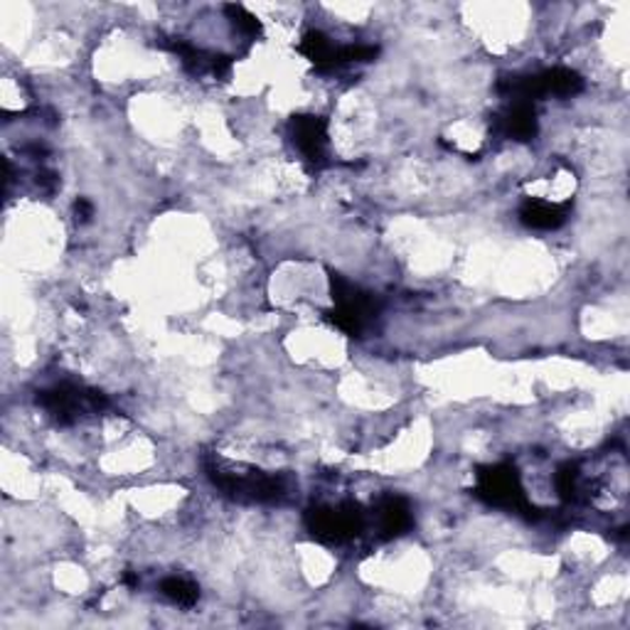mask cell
<instances>
[{"label": "cell", "instance_id": "9", "mask_svg": "<svg viewBox=\"0 0 630 630\" xmlns=\"http://www.w3.org/2000/svg\"><path fill=\"white\" fill-rule=\"evenodd\" d=\"M160 48L176 52L182 67L194 77H202V74H212L217 79H224L232 72V57H224V54H214V52H204L200 48H194V44L180 40V38H160Z\"/></svg>", "mask_w": 630, "mask_h": 630}, {"label": "cell", "instance_id": "1", "mask_svg": "<svg viewBox=\"0 0 630 630\" xmlns=\"http://www.w3.org/2000/svg\"><path fill=\"white\" fill-rule=\"evenodd\" d=\"M212 486L237 502H281L289 498L291 480L277 473H263L254 466L229 463L220 456L204 461Z\"/></svg>", "mask_w": 630, "mask_h": 630}, {"label": "cell", "instance_id": "4", "mask_svg": "<svg viewBox=\"0 0 630 630\" xmlns=\"http://www.w3.org/2000/svg\"><path fill=\"white\" fill-rule=\"evenodd\" d=\"M368 514H364L360 502L348 500L340 506H316L306 510V530L311 532L313 540L323 544H342L360 537Z\"/></svg>", "mask_w": 630, "mask_h": 630}, {"label": "cell", "instance_id": "10", "mask_svg": "<svg viewBox=\"0 0 630 630\" xmlns=\"http://www.w3.org/2000/svg\"><path fill=\"white\" fill-rule=\"evenodd\" d=\"M492 131L518 143L534 141L537 133H540L534 104H530V101H512L506 111L492 117Z\"/></svg>", "mask_w": 630, "mask_h": 630}, {"label": "cell", "instance_id": "2", "mask_svg": "<svg viewBox=\"0 0 630 630\" xmlns=\"http://www.w3.org/2000/svg\"><path fill=\"white\" fill-rule=\"evenodd\" d=\"M476 480L478 483L473 488V496L478 500H483L486 506L522 514L527 520L540 518V510L527 500L520 471L512 463L478 466Z\"/></svg>", "mask_w": 630, "mask_h": 630}, {"label": "cell", "instance_id": "3", "mask_svg": "<svg viewBox=\"0 0 630 630\" xmlns=\"http://www.w3.org/2000/svg\"><path fill=\"white\" fill-rule=\"evenodd\" d=\"M330 293H333L336 308L333 311H326V320H330L340 333L360 338L370 320L380 311L372 293L358 289V286L338 271H330Z\"/></svg>", "mask_w": 630, "mask_h": 630}, {"label": "cell", "instance_id": "15", "mask_svg": "<svg viewBox=\"0 0 630 630\" xmlns=\"http://www.w3.org/2000/svg\"><path fill=\"white\" fill-rule=\"evenodd\" d=\"M224 16H227L229 22H232L234 30L242 32L244 38H249V40L261 38V32H263L261 20H259L254 13H249V10H247L244 6L229 3V6H224Z\"/></svg>", "mask_w": 630, "mask_h": 630}, {"label": "cell", "instance_id": "12", "mask_svg": "<svg viewBox=\"0 0 630 630\" xmlns=\"http://www.w3.org/2000/svg\"><path fill=\"white\" fill-rule=\"evenodd\" d=\"M571 204H557L544 200H524L520 208V222L527 229H537V232H552L569 220Z\"/></svg>", "mask_w": 630, "mask_h": 630}, {"label": "cell", "instance_id": "8", "mask_svg": "<svg viewBox=\"0 0 630 630\" xmlns=\"http://www.w3.org/2000/svg\"><path fill=\"white\" fill-rule=\"evenodd\" d=\"M291 143L311 170L328 166V121L313 113H296L289 121Z\"/></svg>", "mask_w": 630, "mask_h": 630}, {"label": "cell", "instance_id": "16", "mask_svg": "<svg viewBox=\"0 0 630 630\" xmlns=\"http://www.w3.org/2000/svg\"><path fill=\"white\" fill-rule=\"evenodd\" d=\"M94 217V204H91L87 198H79L74 202V222L77 224H87Z\"/></svg>", "mask_w": 630, "mask_h": 630}, {"label": "cell", "instance_id": "17", "mask_svg": "<svg viewBox=\"0 0 630 630\" xmlns=\"http://www.w3.org/2000/svg\"><path fill=\"white\" fill-rule=\"evenodd\" d=\"M123 583H126V587H129V589H139V577H136L133 571H126V574H123Z\"/></svg>", "mask_w": 630, "mask_h": 630}, {"label": "cell", "instance_id": "11", "mask_svg": "<svg viewBox=\"0 0 630 630\" xmlns=\"http://www.w3.org/2000/svg\"><path fill=\"white\" fill-rule=\"evenodd\" d=\"M414 527V514L407 498L389 496L377 506V530L382 540H394V537L407 534Z\"/></svg>", "mask_w": 630, "mask_h": 630}, {"label": "cell", "instance_id": "5", "mask_svg": "<svg viewBox=\"0 0 630 630\" xmlns=\"http://www.w3.org/2000/svg\"><path fill=\"white\" fill-rule=\"evenodd\" d=\"M498 91L512 101H532L544 97H577L583 91V77L567 67H554L530 77H508L500 79Z\"/></svg>", "mask_w": 630, "mask_h": 630}, {"label": "cell", "instance_id": "7", "mask_svg": "<svg viewBox=\"0 0 630 630\" xmlns=\"http://www.w3.org/2000/svg\"><path fill=\"white\" fill-rule=\"evenodd\" d=\"M298 52H301L306 60H311L318 72H333L346 64L372 62L374 57L380 54V48H374V44H348V48H338L326 32L311 30L306 32L301 44H298Z\"/></svg>", "mask_w": 630, "mask_h": 630}, {"label": "cell", "instance_id": "6", "mask_svg": "<svg viewBox=\"0 0 630 630\" xmlns=\"http://www.w3.org/2000/svg\"><path fill=\"white\" fill-rule=\"evenodd\" d=\"M38 404L48 411L60 427H70L79 417L101 414V411L111 407L104 392L77 384H57L52 389H42V392H38Z\"/></svg>", "mask_w": 630, "mask_h": 630}, {"label": "cell", "instance_id": "14", "mask_svg": "<svg viewBox=\"0 0 630 630\" xmlns=\"http://www.w3.org/2000/svg\"><path fill=\"white\" fill-rule=\"evenodd\" d=\"M554 486L559 498L564 502H577L579 500V492H581V471L577 463H561L557 468V476H554Z\"/></svg>", "mask_w": 630, "mask_h": 630}, {"label": "cell", "instance_id": "13", "mask_svg": "<svg viewBox=\"0 0 630 630\" xmlns=\"http://www.w3.org/2000/svg\"><path fill=\"white\" fill-rule=\"evenodd\" d=\"M160 593H163L170 603L180 606V609H192L200 599L198 583H192L190 579L182 577H168L160 581Z\"/></svg>", "mask_w": 630, "mask_h": 630}]
</instances>
